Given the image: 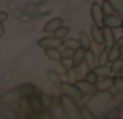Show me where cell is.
I'll return each instance as SVG.
<instances>
[{
	"label": "cell",
	"mask_w": 123,
	"mask_h": 119,
	"mask_svg": "<svg viewBox=\"0 0 123 119\" xmlns=\"http://www.w3.org/2000/svg\"><path fill=\"white\" fill-rule=\"evenodd\" d=\"M61 105H62V111H64V116L69 118V119H80L81 114H80V107L76 104V100H73L72 97L62 94L59 97Z\"/></svg>",
	"instance_id": "obj_1"
},
{
	"label": "cell",
	"mask_w": 123,
	"mask_h": 119,
	"mask_svg": "<svg viewBox=\"0 0 123 119\" xmlns=\"http://www.w3.org/2000/svg\"><path fill=\"white\" fill-rule=\"evenodd\" d=\"M59 89L62 91V94L72 97L73 100H76V102L83 100V97H84V94L80 91L78 86H76V85H72L70 82H61L59 83Z\"/></svg>",
	"instance_id": "obj_2"
},
{
	"label": "cell",
	"mask_w": 123,
	"mask_h": 119,
	"mask_svg": "<svg viewBox=\"0 0 123 119\" xmlns=\"http://www.w3.org/2000/svg\"><path fill=\"white\" fill-rule=\"evenodd\" d=\"M22 97H24V96H22V92H20V88L16 86V88H12V89H9V91L3 92V94L0 96V102L5 104V105H8V104L19 102V99H22Z\"/></svg>",
	"instance_id": "obj_3"
},
{
	"label": "cell",
	"mask_w": 123,
	"mask_h": 119,
	"mask_svg": "<svg viewBox=\"0 0 123 119\" xmlns=\"http://www.w3.org/2000/svg\"><path fill=\"white\" fill-rule=\"evenodd\" d=\"M103 25L108 28H112V30H115V28H122L123 25V19L120 16H115L114 13H111V14H105L103 16Z\"/></svg>",
	"instance_id": "obj_4"
},
{
	"label": "cell",
	"mask_w": 123,
	"mask_h": 119,
	"mask_svg": "<svg viewBox=\"0 0 123 119\" xmlns=\"http://www.w3.org/2000/svg\"><path fill=\"white\" fill-rule=\"evenodd\" d=\"M30 99V104H31V108H33V113L36 118H39V114L42 111H45V105H44V100L41 99V96H37L36 92L31 96H28Z\"/></svg>",
	"instance_id": "obj_5"
},
{
	"label": "cell",
	"mask_w": 123,
	"mask_h": 119,
	"mask_svg": "<svg viewBox=\"0 0 123 119\" xmlns=\"http://www.w3.org/2000/svg\"><path fill=\"white\" fill-rule=\"evenodd\" d=\"M19 111L22 113L24 118H34L33 108H31V104H30V99L28 97L19 99Z\"/></svg>",
	"instance_id": "obj_6"
},
{
	"label": "cell",
	"mask_w": 123,
	"mask_h": 119,
	"mask_svg": "<svg viewBox=\"0 0 123 119\" xmlns=\"http://www.w3.org/2000/svg\"><path fill=\"white\" fill-rule=\"evenodd\" d=\"M90 16H92V21L95 25H98V27H101L103 25V9H101V5H98V3H92V6H90Z\"/></svg>",
	"instance_id": "obj_7"
},
{
	"label": "cell",
	"mask_w": 123,
	"mask_h": 119,
	"mask_svg": "<svg viewBox=\"0 0 123 119\" xmlns=\"http://www.w3.org/2000/svg\"><path fill=\"white\" fill-rule=\"evenodd\" d=\"M75 85L80 88V91H81L84 96H95V92H97L95 83H89V82H86V80H78V82H75Z\"/></svg>",
	"instance_id": "obj_8"
},
{
	"label": "cell",
	"mask_w": 123,
	"mask_h": 119,
	"mask_svg": "<svg viewBox=\"0 0 123 119\" xmlns=\"http://www.w3.org/2000/svg\"><path fill=\"white\" fill-rule=\"evenodd\" d=\"M103 46H105V49H111L112 46H115V35L112 31V28L105 27V30H103Z\"/></svg>",
	"instance_id": "obj_9"
},
{
	"label": "cell",
	"mask_w": 123,
	"mask_h": 119,
	"mask_svg": "<svg viewBox=\"0 0 123 119\" xmlns=\"http://www.w3.org/2000/svg\"><path fill=\"white\" fill-rule=\"evenodd\" d=\"M84 53H86V49H83V47H78V49L73 50V53H72V64H73V69L80 67V66L84 63Z\"/></svg>",
	"instance_id": "obj_10"
},
{
	"label": "cell",
	"mask_w": 123,
	"mask_h": 119,
	"mask_svg": "<svg viewBox=\"0 0 123 119\" xmlns=\"http://www.w3.org/2000/svg\"><path fill=\"white\" fill-rule=\"evenodd\" d=\"M61 44V39H58L56 36H45L41 38L37 41V46L42 47V49H47V47H58Z\"/></svg>",
	"instance_id": "obj_11"
},
{
	"label": "cell",
	"mask_w": 123,
	"mask_h": 119,
	"mask_svg": "<svg viewBox=\"0 0 123 119\" xmlns=\"http://www.w3.org/2000/svg\"><path fill=\"white\" fill-rule=\"evenodd\" d=\"M89 36H90V39H92L97 46H103V30H101V27H98V25H92Z\"/></svg>",
	"instance_id": "obj_12"
},
{
	"label": "cell",
	"mask_w": 123,
	"mask_h": 119,
	"mask_svg": "<svg viewBox=\"0 0 123 119\" xmlns=\"http://www.w3.org/2000/svg\"><path fill=\"white\" fill-rule=\"evenodd\" d=\"M50 111H53V113H51V116H53V118H59V116H62V114H64L59 97H53V99H51V102H50Z\"/></svg>",
	"instance_id": "obj_13"
},
{
	"label": "cell",
	"mask_w": 123,
	"mask_h": 119,
	"mask_svg": "<svg viewBox=\"0 0 123 119\" xmlns=\"http://www.w3.org/2000/svg\"><path fill=\"white\" fill-rule=\"evenodd\" d=\"M62 24H64V21L61 17H53L44 25V31L45 33H53V31L56 30V28H59Z\"/></svg>",
	"instance_id": "obj_14"
},
{
	"label": "cell",
	"mask_w": 123,
	"mask_h": 119,
	"mask_svg": "<svg viewBox=\"0 0 123 119\" xmlns=\"http://www.w3.org/2000/svg\"><path fill=\"white\" fill-rule=\"evenodd\" d=\"M95 86H97V89H109L111 86H114V78L109 77V75L103 77V78H98Z\"/></svg>",
	"instance_id": "obj_15"
},
{
	"label": "cell",
	"mask_w": 123,
	"mask_h": 119,
	"mask_svg": "<svg viewBox=\"0 0 123 119\" xmlns=\"http://www.w3.org/2000/svg\"><path fill=\"white\" fill-rule=\"evenodd\" d=\"M95 97L98 99L100 102H109V100H112V99H114V94H112L109 89H97Z\"/></svg>",
	"instance_id": "obj_16"
},
{
	"label": "cell",
	"mask_w": 123,
	"mask_h": 119,
	"mask_svg": "<svg viewBox=\"0 0 123 119\" xmlns=\"http://www.w3.org/2000/svg\"><path fill=\"white\" fill-rule=\"evenodd\" d=\"M93 70L97 72V75H98V77H106V75H111L112 66H109V64L103 63V64H98V66H95V67H93Z\"/></svg>",
	"instance_id": "obj_17"
},
{
	"label": "cell",
	"mask_w": 123,
	"mask_h": 119,
	"mask_svg": "<svg viewBox=\"0 0 123 119\" xmlns=\"http://www.w3.org/2000/svg\"><path fill=\"white\" fill-rule=\"evenodd\" d=\"M84 63H86L87 67L93 69L97 66V58H95V53L92 52L90 49H86V53H84Z\"/></svg>",
	"instance_id": "obj_18"
},
{
	"label": "cell",
	"mask_w": 123,
	"mask_h": 119,
	"mask_svg": "<svg viewBox=\"0 0 123 119\" xmlns=\"http://www.w3.org/2000/svg\"><path fill=\"white\" fill-rule=\"evenodd\" d=\"M44 53L47 58L53 60V61H59L61 60V52L58 47H47V49H44Z\"/></svg>",
	"instance_id": "obj_19"
},
{
	"label": "cell",
	"mask_w": 123,
	"mask_h": 119,
	"mask_svg": "<svg viewBox=\"0 0 123 119\" xmlns=\"http://www.w3.org/2000/svg\"><path fill=\"white\" fill-rule=\"evenodd\" d=\"M61 44H62L64 47H69V49H72V50L81 47V46H80L78 38H67V36H66V38H62V39H61Z\"/></svg>",
	"instance_id": "obj_20"
},
{
	"label": "cell",
	"mask_w": 123,
	"mask_h": 119,
	"mask_svg": "<svg viewBox=\"0 0 123 119\" xmlns=\"http://www.w3.org/2000/svg\"><path fill=\"white\" fill-rule=\"evenodd\" d=\"M120 53H122V49L118 46H112L111 49H108V61L109 63H114L120 58Z\"/></svg>",
	"instance_id": "obj_21"
},
{
	"label": "cell",
	"mask_w": 123,
	"mask_h": 119,
	"mask_svg": "<svg viewBox=\"0 0 123 119\" xmlns=\"http://www.w3.org/2000/svg\"><path fill=\"white\" fill-rule=\"evenodd\" d=\"M78 41H80V46H81L83 49H90V36L86 31H80Z\"/></svg>",
	"instance_id": "obj_22"
},
{
	"label": "cell",
	"mask_w": 123,
	"mask_h": 119,
	"mask_svg": "<svg viewBox=\"0 0 123 119\" xmlns=\"http://www.w3.org/2000/svg\"><path fill=\"white\" fill-rule=\"evenodd\" d=\"M47 80L51 83V85H55L56 88H59L61 77H59V74H58L56 70H48V72H47Z\"/></svg>",
	"instance_id": "obj_23"
},
{
	"label": "cell",
	"mask_w": 123,
	"mask_h": 119,
	"mask_svg": "<svg viewBox=\"0 0 123 119\" xmlns=\"http://www.w3.org/2000/svg\"><path fill=\"white\" fill-rule=\"evenodd\" d=\"M69 31H70L69 27H66V25H61L59 28H56V30L53 31V36H56L58 39H62V38L69 36Z\"/></svg>",
	"instance_id": "obj_24"
},
{
	"label": "cell",
	"mask_w": 123,
	"mask_h": 119,
	"mask_svg": "<svg viewBox=\"0 0 123 119\" xmlns=\"http://www.w3.org/2000/svg\"><path fill=\"white\" fill-rule=\"evenodd\" d=\"M80 114H81L83 119H95V114L90 111V108L87 105H81L80 107Z\"/></svg>",
	"instance_id": "obj_25"
},
{
	"label": "cell",
	"mask_w": 123,
	"mask_h": 119,
	"mask_svg": "<svg viewBox=\"0 0 123 119\" xmlns=\"http://www.w3.org/2000/svg\"><path fill=\"white\" fill-rule=\"evenodd\" d=\"M84 80L86 82H89V83H97V80H98V75H97V72L93 69H90V70H87L86 72V75H84Z\"/></svg>",
	"instance_id": "obj_26"
},
{
	"label": "cell",
	"mask_w": 123,
	"mask_h": 119,
	"mask_svg": "<svg viewBox=\"0 0 123 119\" xmlns=\"http://www.w3.org/2000/svg\"><path fill=\"white\" fill-rule=\"evenodd\" d=\"M101 9H103V14H111V13H114V6H112V3L109 2V0H105V2L101 3Z\"/></svg>",
	"instance_id": "obj_27"
},
{
	"label": "cell",
	"mask_w": 123,
	"mask_h": 119,
	"mask_svg": "<svg viewBox=\"0 0 123 119\" xmlns=\"http://www.w3.org/2000/svg\"><path fill=\"white\" fill-rule=\"evenodd\" d=\"M109 2L112 3L114 9H117L118 13H122V14H123V0H109Z\"/></svg>",
	"instance_id": "obj_28"
},
{
	"label": "cell",
	"mask_w": 123,
	"mask_h": 119,
	"mask_svg": "<svg viewBox=\"0 0 123 119\" xmlns=\"http://www.w3.org/2000/svg\"><path fill=\"white\" fill-rule=\"evenodd\" d=\"M106 118H108V119H117V118H120V110H118V108H112V110H109V113L106 114Z\"/></svg>",
	"instance_id": "obj_29"
},
{
	"label": "cell",
	"mask_w": 123,
	"mask_h": 119,
	"mask_svg": "<svg viewBox=\"0 0 123 119\" xmlns=\"http://www.w3.org/2000/svg\"><path fill=\"white\" fill-rule=\"evenodd\" d=\"M59 52H61V58H72L73 50H72V49H69V47H64V49H61V50H59Z\"/></svg>",
	"instance_id": "obj_30"
},
{
	"label": "cell",
	"mask_w": 123,
	"mask_h": 119,
	"mask_svg": "<svg viewBox=\"0 0 123 119\" xmlns=\"http://www.w3.org/2000/svg\"><path fill=\"white\" fill-rule=\"evenodd\" d=\"M114 86L120 92H123V77H115L114 78Z\"/></svg>",
	"instance_id": "obj_31"
},
{
	"label": "cell",
	"mask_w": 123,
	"mask_h": 119,
	"mask_svg": "<svg viewBox=\"0 0 123 119\" xmlns=\"http://www.w3.org/2000/svg\"><path fill=\"white\" fill-rule=\"evenodd\" d=\"M61 64H62L66 69H72L73 64H72V58H61Z\"/></svg>",
	"instance_id": "obj_32"
},
{
	"label": "cell",
	"mask_w": 123,
	"mask_h": 119,
	"mask_svg": "<svg viewBox=\"0 0 123 119\" xmlns=\"http://www.w3.org/2000/svg\"><path fill=\"white\" fill-rule=\"evenodd\" d=\"M111 66H112V67H115V69H122V67H123V60H120V58H118L117 61L111 63Z\"/></svg>",
	"instance_id": "obj_33"
},
{
	"label": "cell",
	"mask_w": 123,
	"mask_h": 119,
	"mask_svg": "<svg viewBox=\"0 0 123 119\" xmlns=\"http://www.w3.org/2000/svg\"><path fill=\"white\" fill-rule=\"evenodd\" d=\"M8 19V13L6 11H0V22H5Z\"/></svg>",
	"instance_id": "obj_34"
},
{
	"label": "cell",
	"mask_w": 123,
	"mask_h": 119,
	"mask_svg": "<svg viewBox=\"0 0 123 119\" xmlns=\"http://www.w3.org/2000/svg\"><path fill=\"white\" fill-rule=\"evenodd\" d=\"M3 35H5V27H3V22H0V39L3 38Z\"/></svg>",
	"instance_id": "obj_35"
},
{
	"label": "cell",
	"mask_w": 123,
	"mask_h": 119,
	"mask_svg": "<svg viewBox=\"0 0 123 119\" xmlns=\"http://www.w3.org/2000/svg\"><path fill=\"white\" fill-rule=\"evenodd\" d=\"M115 44H117L118 47H123V36L118 38V39H115Z\"/></svg>",
	"instance_id": "obj_36"
},
{
	"label": "cell",
	"mask_w": 123,
	"mask_h": 119,
	"mask_svg": "<svg viewBox=\"0 0 123 119\" xmlns=\"http://www.w3.org/2000/svg\"><path fill=\"white\" fill-rule=\"evenodd\" d=\"M118 110H120V113H123V100L120 102V105H118Z\"/></svg>",
	"instance_id": "obj_37"
},
{
	"label": "cell",
	"mask_w": 123,
	"mask_h": 119,
	"mask_svg": "<svg viewBox=\"0 0 123 119\" xmlns=\"http://www.w3.org/2000/svg\"><path fill=\"white\" fill-rule=\"evenodd\" d=\"M118 77H123V69H118Z\"/></svg>",
	"instance_id": "obj_38"
},
{
	"label": "cell",
	"mask_w": 123,
	"mask_h": 119,
	"mask_svg": "<svg viewBox=\"0 0 123 119\" xmlns=\"http://www.w3.org/2000/svg\"><path fill=\"white\" fill-rule=\"evenodd\" d=\"M122 31H123V25H122Z\"/></svg>",
	"instance_id": "obj_39"
}]
</instances>
